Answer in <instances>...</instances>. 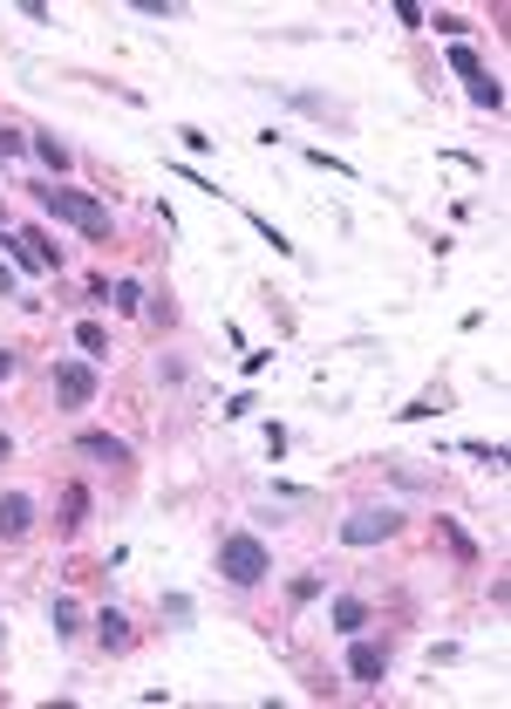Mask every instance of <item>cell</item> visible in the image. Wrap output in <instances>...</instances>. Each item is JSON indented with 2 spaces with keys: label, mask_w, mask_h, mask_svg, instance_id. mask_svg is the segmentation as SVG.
I'll use <instances>...</instances> for the list:
<instances>
[{
  "label": "cell",
  "mask_w": 511,
  "mask_h": 709,
  "mask_svg": "<svg viewBox=\"0 0 511 709\" xmlns=\"http://www.w3.org/2000/svg\"><path fill=\"white\" fill-rule=\"evenodd\" d=\"M21 150H28V137H21V130H0V165H14Z\"/></svg>",
  "instance_id": "d4e9b609"
},
{
  "label": "cell",
  "mask_w": 511,
  "mask_h": 709,
  "mask_svg": "<svg viewBox=\"0 0 511 709\" xmlns=\"http://www.w3.org/2000/svg\"><path fill=\"white\" fill-rule=\"evenodd\" d=\"M14 457V437H8V430H0V464H8Z\"/></svg>",
  "instance_id": "4dcf8cb0"
},
{
  "label": "cell",
  "mask_w": 511,
  "mask_h": 709,
  "mask_svg": "<svg viewBox=\"0 0 511 709\" xmlns=\"http://www.w3.org/2000/svg\"><path fill=\"white\" fill-rule=\"evenodd\" d=\"M246 219H253V232H259V240H266L273 253H294V246H287V232H280V225H273V219H259V212H246Z\"/></svg>",
  "instance_id": "ffe728a7"
},
{
  "label": "cell",
  "mask_w": 511,
  "mask_h": 709,
  "mask_svg": "<svg viewBox=\"0 0 511 709\" xmlns=\"http://www.w3.org/2000/svg\"><path fill=\"white\" fill-rule=\"evenodd\" d=\"M307 165H321V171H334V178H355V165H341V157H334V150H321V144L307 150Z\"/></svg>",
  "instance_id": "44dd1931"
},
{
  "label": "cell",
  "mask_w": 511,
  "mask_h": 709,
  "mask_svg": "<svg viewBox=\"0 0 511 709\" xmlns=\"http://www.w3.org/2000/svg\"><path fill=\"white\" fill-rule=\"evenodd\" d=\"M334 532H341V546H355V553H362V546H382V539L403 532V511L396 505H362V511H348Z\"/></svg>",
  "instance_id": "3957f363"
},
{
  "label": "cell",
  "mask_w": 511,
  "mask_h": 709,
  "mask_svg": "<svg viewBox=\"0 0 511 709\" xmlns=\"http://www.w3.org/2000/svg\"><path fill=\"white\" fill-rule=\"evenodd\" d=\"M75 451L96 457V464H109V470H124V464H130V444H124V437H109V430H83V437H75Z\"/></svg>",
  "instance_id": "9c48e42d"
},
{
  "label": "cell",
  "mask_w": 511,
  "mask_h": 709,
  "mask_svg": "<svg viewBox=\"0 0 511 709\" xmlns=\"http://www.w3.org/2000/svg\"><path fill=\"white\" fill-rule=\"evenodd\" d=\"M14 369H21V354H14V348H0V382H8Z\"/></svg>",
  "instance_id": "f1b7e54d"
},
{
  "label": "cell",
  "mask_w": 511,
  "mask_h": 709,
  "mask_svg": "<svg viewBox=\"0 0 511 709\" xmlns=\"http://www.w3.org/2000/svg\"><path fill=\"white\" fill-rule=\"evenodd\" d=\"M464 451H470V457H478L485 470H504V451H498V444H464Z\"/></svg>",
  "instance_id": "cb8c5ba5"
},
{
  "label": "cell",
  "mask_w": 511,
  "mask_h": 709,
  "mask_svg": "<svg viewBox=\"0 0 511 709\" xmlns=\"http://www.w3.org/2000/svg\"><path fill=\"white\" fill-rule=\"evenodd\" d=\"M137 14H150V21H171V14H178V0H137Z\"/></svg>",
  "instance_id": "4316f807"
},
{
  "label": "cell",
  "mask_w": 511,
  "mask_h": 709,
  "mask_svg": "<svg viewBox=\"0 0 511 709\" xmlns=\"http://www.w3.org/2000/svg\"><path fill=\"white\" fill-rule=\"evenodd\" d=\"M164 614H171L178 627H191V614H199V607H191V594H164Z\"/></svg>",
  "instance_id": "7402d4cb"
},
{
  "label": "cell",
  "mask_w": 511,
  "mask_h": 709,
  "mask_svg": "<svg viewBox=\"0 0 511 709\" xmlns=\"http://www.w3.org/2000/svg\"><path fill=\"white\" fill-rule=\"evenodd\" d=\"M75 348H83V354H109V335H103V321H75Z\"/></svg>",
  "instance_id": "e0dca14e"
},
{
  "label": "cell",
  "mask_w": 511,
  "mask_h": 709,
  "mask_svg": "<svg viewBox=\"0 0 511 709\" xmlns=\"http://www.w3.org/2000/svg\"><path fill=\"white\" fill-rule=\"evenodd\" d=\"M328 621H334V635H341V642H348V635H362V627H369V601H362V594H341Z\"/></svg>",
  "instance_id": "8fae6325"
},
{
  "label": "cell",
  "mask_w": 511,
  "mask_h": 709,
  "mask_svg": "<svg viewBox=\"0 0 511 709\" xmlns=\"http://www.w3.org/2000/svg\"><path fill=\"white\" fill-rule=\"evenodd\" d=\"M21 240H28V246H34V260H42V266H49V273H62V266H68V253H62V246H55V240H49V232H42V225H28V232H21Z\"/></svg>",
  "instance_id": "5bb4252c"
},
{
  "label": "cell",
  "mask_w": 511,
  "mask_h": 709,
  "mask_svg": "<svg viewBox=\"0 0 511 709\" xmlns=\"http://www.w3.org/2000/svg\"><path fill=\"white\" fill-rule=\"evenodd\" d=\"M437 532H444V539H450V553H457V560H464V567H478V539H470V532H464V526H457V519H437Z\"/></svg>",
  "instance_id": "9a60e30c"
},
{
  "label": "cell",
  "mask_w": 511,
  "mask_h": 709,
  "mask_svg": "<svg viewBox=\"0 0 511 709\" xmlns=\"http://www.w3.org/2000/svg\"><path fill=\"white\" fill-rule=\"evenodd\" d=\"M49 627H55V642H75L83 635V607H75L68 594H49Z\"/></svg>",
  "instance_id": "7c38bea8"
},
{
  "label": "cell",
  "mask_w": 511,
  "mask_h": 709,
  "mask_svg": "<svg viewBox=\"0 0 511 709\" xmlns=\"http://www.w3.org/2000/svg\"><path fill=\"white\" fill-rule=\"evenodd\" d=\"M450 68L470 83V103H478V109H504V83L478 62V49H470V42H450Z\"/></svg>",
  "instance_id": "277c9868"
},
{
  "label": "cell",
  "mask_w": 511,
  "mask_h": 709,
  "mask_svg": "<svg viewBox=\"0 0 511 709\" xmlns=\"http://www.w3.org/2000/svg\"><path fill=\"white\" fill-rule=\"evenodd\" d=\"M348 676L375 689V682L388 676V648H382V642H362V635H348Z\"/></svg>",
  "instance_id": "8992f818"
},
{
  "label": "cell",
  "mask_w": 511,
  "mask_h": 709,
  "mask_svg": "<svg viewBox=\"0 0 511 709\" xmlns=\"http://www.w3.org/2000/svg\"><path fill=\"white\" fill-rule=\"evenodd\" d=\"M219 416H232V423H239V416H253V389H239V396H232V403H225Z\"/></svg>",
  "instance_id": "83f0119b"
},
{
  "label": "cell",
  "mask_w": 511,
  "mask_h": 709,
  "mask_svg": "<svg viewBox=\"0 0 511 709\" xmlns=\"http://www.w3.org/2000/svg\"><path fill=\"white\" fill-rule=\"evenodd\" d=\"M423 416H437V403H429V396H416V403L396 410V423H423Z\"/></svg>",
  "instance_id": "603a6c76"
},
{
  "label": "cell",
  "mask_w": 511,
  "mask_h": 709,
  "mask_svg": "<svg viewBox=\"0 0 511 709\" xmlns=\"http://www.w3.org/2000/svg\"><path fill=\"white\" fill-rule=\"evenodd\" d=\"M28 150H34V157H42V165H49L55 178H62V171L75 165V157H68V144H62L55 130H34V137H28Z\"/></svg>",
  "instance_id": "4fadbf2b"
},
{
  "label": "cell",
  "mask_w": 511,
  "mask_h": 709,
  "mask_svg": "<svg viewBox=\"0 0 511 709\" xmlns=\"http://www.w3.org/2000/svg\"><path fill=\"white\" fill-rule=\"evenodd\" d=\"M109 307L116 314H143V287L137 281H109Z\"/></svg>",
  "instance_id": "2e32d148"
},
{
  "label": "cell",
  "mask_w": 511,
  "mask_h": 709,
  "mask_svg": "<svg viewBox=\"0 0 511 709\" xmlns=\"http://www.w3.org/2000/svg\"><path fill=\"white\" fill-rule=\"evenodd\" d=\"M321 586H328L321 573H300V580L287 586V601H294V607H307V601H321Z\"/></svg>",
  "instance_id": "ac0fdd59"
},
{
  "label": "cell",
  "mask_w": 511,
  "mask_h": 709,
  "mask_svg": "<svg viewBox=\"0 0 511 709\" xmlns=\"http://www.w3.org/2000/svg\"><path fill=\"white\" fill-rule=\"evenodd\" d=\"M89 511H96L89 485H68V491H62V519H55V532H62V539H75V532L89 526Z\"/></svg>",
  "instance_id": "30bf717a"
},
{
  "label": "cell",
  "mask_w": 511,
  "mask_h": 709,
  "mask_svg": "<svg viewBox=\"0 0 511 709\" xmlns=\"http://www.w3.org/2000/svg\"><path fill=\"white\" fill-rule=\"evenodd\" d=\"M28 532H34V498L0 491V539H28Z\"/></svg>",
  "instance_id": "ba28073f"
},
{
  "label": "cell",
  "mask_w": 511,
  "mask_h": 709,
  "mask_svg": "<svg viewBox=\"0 0 511 709\" xmlns=\"http://www.w3.org/2000/svg\"><path fill=\"white\" fill-rule=\"evenodd\" d=\"M423 21L437 28V34H450V42H464V34H470V21H464V14H450V8H444V14H423Z\"/></svg>",
  "instance_id": "d6986e66"
},
{
  "label": "cell",
  "mask_w": 511,
  "mask_h": 709,
  "mask_svg": "<svg viewBox=\"0 0 511 709\" xmlns=\"http://www.w3.org/2000/svg\"><path fill=\"white\" fill-rule=\"evenodd\" d=\"M89 627H96V642H103V655H124V648L137 642V627H130V614H124V607H103V614H96Z\"/></svg>",
  "instance_id": "52a82bcc"
},
{
  "label": "cell",
  "mask_w": 511,
  "mask_h": 709,
  "mask_svg": "<svg viewBox=\"0 0 511 709\" xmlns=\"http://www.w3.org/2000/svg\"><path fill=\"white\" fill-rule=\"evenodd\" d=\"M34 199H42V212L49 219H62V225H75L83 240H96V246H109L116 240V212L96 199V191H68V184H34Z\"/></svg>",
  "instance_id": "6da1fadb"
},
{
  "label": "cell",
  "mask_w": 511,
  "mask_h": 709,
  "mask_svg": "<svg viewBox=\"0 0 511 709\" xmlns=\"http://www.w3.org/2000/svg\"><path fill=\"white\" fill-rule=\"evenodd\" d=\"M219 573H225L232 586H259V580L273 573L266 539H259V532H225V539H219Z\"/></svg>",
  "instance_id": "7a4b0ae2"
},
{
  "label": "cell",
  "mask_w": 511,
  "mask_h": 709,
  "mask_svg": "<svg viewBox=\"0 0 511 709\" xmlns=\"http://www.w3.org/2000/svg\"><path fill=\"white\" fill-rule=\"evenodd\" d=\"M178 137H184V150H191V157H205V150H212V144H219V137H205V130H191V124H184V130H178Z\"/></svg>",
  "instance_id": "484cf974"
},
{
  "label": "cell",
  "mask_w": 511,
  "mask_h": 709,
  "mask_svg": "<svg viewBox=\"0 0 511 709\" xmlns=\"http://www.w3.org/2000/svg\"><path fill=\"white\" fill-rule=\"evenodd\" d=\"M0 294H14V266L8 260H0Z\"/></svg>",
  "instance_id": "f546056e"
},
{
  "label": "cell",
  "mask_w": 511,
  "mask_h": 709,
  "mask_svg": "<svg viewBox=\"0 0 511 709\" xmlns=\"http://www.w3.org/2000/svg\"><path fill=\"white\" fill-rule=\"evenodd\" d=\"M55 396H62V410H89L96 403V362H55Z\"/></svg>",
  "instance_id": "5b68a950"
}]
</instances>
